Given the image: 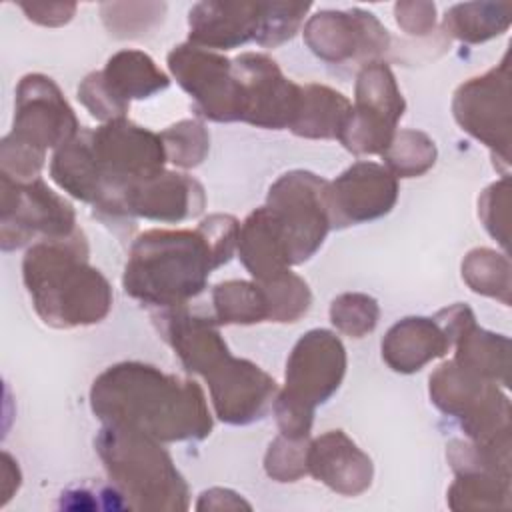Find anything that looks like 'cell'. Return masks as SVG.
Returning a JSON list of instances; mask_svg holds the SVG:
<instances>
[{
	"label": "cell",
	"instance_id": "6da1fadb",
	"mask_svg": "<svg viewBox=\"0 0 512 512\" xmlns=\"http://www.w3.org/2000/svg\"><path fill=\"white\" fill-rule=\"evenodd\" d=\"M90 408L102 424L132 428L162 444L204 440L214 426L198 382L136 360L94 378Z\"/></svg>",
	"mask_w": 512,
	"mask_h": 512
},
{
	"label": "cell",
	"instance_id": "7a4b0ae2",
	"mask_svg": "<svg viewBox=\"0 0 512 512\" xmlns=\"http://www.w3.org/2000/svg\"><path fill=\"white\" fill-rule=\"evenodd\" d=\"M82 230L62 240H40L22 258V282L40 320L68 330L102 322L112 310V286L88 262Z\"/></svg>",
	"mask_w": 512,
	"mask_h": 512
},
{
	"label": "cell",
	"instance_id": "3957f363",
	"mask_svg": "<svg viewBox=\"0 0 512 512\" xmlns=\"http://www.w3.org/2000/svg\"><path fill=\"white\" fill-rule=\"evenodd\" d=\"M216 268L220 264L198 228H154L132 242L122 286L144 306L174 308L202 294Z\"/></svg>",
	"mask_w": 512,
	"mask_h": 512
},
{
	"label": "cell",
	"instance_id": "277c9868",
	"mask_svg": "<svg viewBox=\"0 0 512 512\" xmlns=\"http://www.w3.org/2000/svg\"><path fill=\"white\" fill-rule=\"evenodd\" d=\"M94 448L128 510H188V484L162 442L132 428L102 424Z\"/></svg>",
	"mask_w": 512,
	"mask_h": 512
},
{
	"label": "cell",
	"instance_id": "5b68a950",
	"mask_svg": "<svg viewBox=\"0 0 512 512\" xmlns=\"http://www.w3.org/2000/svg\"><path fill=\"white\" fill-rule=\"evenodd\" d=\"M346 364V348L334 332L314 328L298 338L286 360L284 388L272 406L280 434L310 436L314 410L338 392Z\"/></svg>",
	"mask_w": 512,
	"mask_h": 512
},
{
	"label": "cell",
	"instance_id": "8992f818",
	"mask_svg": "<svg viewBox=\"0 0 512 512\" xmlns=\"http://www.w3.org/2000/svg\"><path fill=\"white\" fill-rule=\"evenodd\" d=\"M90 142L102 178V196L92 206L94 214L116 232H130L136 222L126 214L122 194L164 170L168 160L162 138L128 118H118L90 130Z\"/></svg>",
	"mask_w": 512,
	"mask_h": 512
},
{
	"label": "cell",
	"instance_id": "52a82bcc",
	"mask_svg": "<svg viewBox=\"0 0 512 512\" xmlns=\"http://www.w3.org/2000/svg\"><path fill=\"white\" fill-rule=\"evenodd\" d=\"M432 404L458 420L464 436L476 444L500 446L510 442V400L502 386L462 368L442 362L428 380Z\"/></svg>",
	"mask_w": 512,
	"mask_h": 512
},
{
	"label": "cell",
	"instance_id": "ba28073f",
	"mask_svg": "<svg viewBox=\"0 0 512 512\" xmlns=\"http://www.w3.org/2000/svg\"><path fill=\"white\" fill-rule=\"evenodd\" d=\"M266 210L278 226L292 266L310 260L332 230L328 180L308 170L282 174L268 190Z\"/></svg>",
	"mask_w": 512,
	"mask_h": 512
},
{
	"label": "cell",
	"instance_id": "9c48e42d",
	"mask_svg": "<svg viewBox=\"0 0 512 512\" xmlns=\"http://www.w3.org/2000/svg\"><path fill=\"white\" fill-rule=\"evenodd\" d=\"M76 232L72 204L48 188L42 178L16 182L0 174V246L4 252L30 242L70 238Z\"/></svg>",
	"mask_w": 512,
	"mask_h": 512
},
{
	"label": "cell",
	"instance_id": "30bf717a",
	"mask_svg": "<svg viewBox=\"0 0 512 512\" xmlns=\"http://www.w3.org/2000/svg\"><path fill=\"white\" fill-rule=\"evenodd\" d=\"M404 112L406 102L390 66L384 60L364 64L356 74L352 112L338 140L356 156L382 154Z\"/></svg>",
	"mask_w": 512,
	"mask_h": 512
},
{
	"label": "cell",
	"instance_id": "8fae6325",
	"mask_svg": "<svg viewBox=\"0 0 512 512\" xmlns=\"http://www.w3.org/2000/svg\"><path fill=\"white\" fill-rule=\"evenodd\" d=\"M510 114V64L504 54L500 64L462 82L452 98L456 124L490 148L502 176H508L510 166Z\"/></svg>",
	"mask_w": 512,
	"mask_h": 512
},
{
	"label": "cell",
	"instance_id": "7c38bea8",
	"mask_svg": "<svg viewBox=\"0 0 512 512\" xmlns=\"http://www.w3.org/2000/svg\"><path fill=\"white\" fill-rule=\"evenodd\" d=\"M166 62L170 74L192 98L194 110L202 118L212 122L240 120V88L230 58L184 42L168 52Z\"/></svg>",
	"mask_w": 512,
	"mask_h": 512
},
{
	"label": "cell",
	"instance_id": "4fadbf2b",
	"mask_svg": "<svg viewBox=\"0 0 512 512\" xmlns=\"http://www.w3.org/2000/svg\"><path fill=\"white\" fill-rule=\"evenodd\" d=\"M304 42L328 64H370L390 50L386 26L368 10H320L304 26Z\"/></svg>",
	"mask_w": 512,
	"mask_h": 512
},
{
	"label": "cell",
	"instance_id": "5bb4252c",
	"mask_svg": "<svg viewBox=\"0 0 512 512\" xmlns=\"http://www.w3.org/2000/svg\"><path fill=\"white\" fill-rule=\"evenodd\" d=\"M240 88V122L264 130L290 128L300 106L302 86L286 78L268 54L242 52L232 60Z\"/></svg>",
	"mask_w": 512,
	"mask_h": 512
},
{
	"label": "cell",
	"instance_id": "9a60e30c",
	"mask_svg": "<svg viewBox=\"0 0 512 512\" xmlns=\"http://www.w3.org/2000/svg\"><path fill=\"white\" fill-rule=\"evenodd\" d=\"M78 132V118L50 76L32 72L20 78L10 138L46 154L70 142Z\"/></svg>",
	"mask_w": 512,
	"mask_h": 512
},
{
	"label": "cell",
	"instance_id": "2e32d148",
	"mask_svg": "<svg viewBox=\"0 0 512 512\" xmlns=\"http://www.w3.org/2000/svg\"><path fill=\"white\" fill-rule=\"evenodd\" d=\"M214 414L232 426L262 420L274 406L278 384L258 364L228 356L204 376Z\"/></svg>",
	"mask_w": 512,
	"mask_h": 512
},
{
	"label": "cell",
	"instance_id": "e0dca14e",
	"mask_svg": "<svg viewBox=\"0 0 512 512\" xmlns=\"http://www.w3.org/2000/svg\"><path fill=\"white\" fill-rule=\"evenodd\" d=\"M398 178L384 164L360 160L328 182L332 228H348L386 216L398 200Z\"/></svg>",
	"mask_w": 512,
	"mask_h": 512
},
{
	"label": "cell",
	"instance_id": "ac0fdd59",
	"mask_svg": "<svg viewBox=\"0 0 512 512\" xmlns=\"http://www.w3.org/2000/svg\"><path fill=\"white\" fill-rule=\"evenodd\" d=\"M126 214L136 218L178 224L202 214L206 194L202 184L182 172L162 170L160 174L132 184L122 194Z\"/></svg>",
	"mask_w": 512,
	"mask_h": 512
},
{
	"label": "cell",
	"instance_id": "d6986e66",
	"mask_svg": "<svg viewBox=\"0 0 512 512\" xmlns=\"http://www.w3.org/2000/svg\"><path fill=\"white\" fill-rule=\"evenodd\" d=\"M160 336L170 344L180 364L202 378L230 356L218 322L214 318L194 314L184 306L160 308L152 314Z\"/></svg>",
	"mask_w": 512,
	"mask_h": 512
},
{
	"label": "cell",
	"instance_id": "ffe728a7",
	"mask_svg": "<svg viewBox=\"0 0 512 512\" xmlns=\"http://www.w3.org/2000/svg\"><path fill=\"white\" fill-rule=\"evenodd\" d=\"M308 474L340 496H360L372 484L374 464L346 432L328 430L310 440Z\"/></svg>",
	"mask_w": 512,
	"mask_h": 512
},
{
	"label": "cell",
	"instance_id": "44dd1931",
	"mask_svg": "<svg viewBox=\"0 0 512 512\" xmlns=\"http://www.w3.org/2000/svg\"><path fill=\"white\" fill-rule=\"evenodd\" d=\"M264 2L204 0L188 12V42L206 50H232L256 38Z\"/></svg>",
	"mask_w": 512,
	"mask_h": 512
},
{
	"label": "cell",
	"instance_id": "7402d4cb",
	"mask_svg": "<svg viewBox=\"0 0 512 512\" xmlns=\"http://www.w3.org/2000/svg\"><path fill=\"white\" fill-rule=\"evenodd\" d=\"M382 360L398 374H414L452 350V340L432 316H408L388 328L380 344Z\"/></svg>",
	"mask_w": 512,
	"mask_h": 512
},
{
	"label": "cell",
	"instance_id": "603a6c76",
	"mask_svg": "<svg viewBox=\"0 0 512 512\" xmlns=\"http://www.w3.org/2000/svg\"><path fill=\"white\" fill-rule=\"evenodd\" d=\"M238 258L254 282H268L292 268L286 242L266 206L252 210L238 232Z\"/></svg>",
	"mask_w": 512,
	"mask_h": 512
},
{
	"label": "cell",
	"instance_id": "cb8c5ba5",
	"mask_svg": "<svg viewBox=\"0 0 512 512\" xmlns=\"http://www.w3.org/2000/svg\"><path fill=\"white\" fill-rule=\"evenodd\" d=\"M350 112L352 102L342 92L310 82L302 86L298 114L288 130L308 140H338Z\"/></svg>",
	"mask_w": 512,
	"mask_h": 512
},
{
	"label": "cell",
	"instance_id": "d4e9b609",
	"mask_svg": "<svg viewBox=\"0 0 512 512\" xmlns=\"http://www.w3.org/2000/svg\"><path fill=\"white\" fill-rule=\"evenodd\" d=\"M52 180L72 198L96 204L102 196V178L94 158L90 130H80L70 142L54 150L50 160Z\"/></svg>",
	"mask_w": 512,
	"mask_h": 512
},
{
	"label": "cell",
	"instance_id": "484cf974",
	"mask_svg": "<svg viewBox=\"0 0 512 512\" xmlns=\"http://www.w3.org/2000/svg\"><path fill=\"white\" fill-rule=\"evenodd\" d=\"M108 90L124 104L150 98L170 86V78L142 50H120L100 70Z\"/></svg>",
	"mask_w": 512,
	"mask_h": 512
},
{
	"label": "cell",
	"instance_id": "4316f807",
	"mask_svg": "<svg viewBox=\"0 0 512 512\" xmlns=\"http://www.w3.org/2000/svg\"><path fill=\"white\" fill-rule=\"evenodd\" d=\"M462 368L508 388L510 384V340L504 334L484 330L470 322L454 342V358Z\"/></svg>",
	"mask_w": 512,
	"mask_h": 512
},
{
	"label": "cell",
	"instance_id": "83f0119b",
	"mask_svg": "<svg viewBox=\"0 0 512 512\" xmlns=\"http://www.w3.org/2000/svg\"><path fill=\"white\" fill-rule=\"evenodd\" d=\"M510 2H464L446 10L442 30L464 44H482L510 28Z\"/></svg>",
	"mask_w": 512,
	"mask_h": 512
},
{
	"label": "cell",
	"instance_id": "f1b7e54d",
	"mask_svg": "<svg viewBox=\"0 0 512 512\" xmlns=\"http://www.w3.org/2000/svg\"><path fill=\"white\" fill-rule=\"evenodd\" d=\"M450 510H508L512 476L492 470L458 472L446 494Z\"/></svg>",
	"mask_w": 512,
	"mask_h": 512
},
{
	"label": "cell",
	"instance_id": "f546056e",
	"mask_svg": "<svg viewBox=\"0 0 512 512\" xmlns=\"http://www.w3.org/2000/svg\"><path fill=\"white\" fill-rule=\"evenodd\" d=\"M214 320L222 326L258 324L268 320V298L254 280H224L212 288Z\"/></svg>",
	"mask_w": 512,
	"mask_h": 512
},
{
	"label": "cell",
	"instance_id": "4dcf8cb0",
	"mask_svg": "<svg viewBox=\"0 0 512 512\" xmlns=\"http://www.w3.org/2000/svg\"><path fill=\"white\" fill-rule=\"evenodd\" d=\"M510 260L492 248H474L462 260V280L466 286L480 294L510 304L512 280H510Z\"/></svg>",
	"mask_w": 512,
	"mask_h": 512
},
{
	"label": "cell",
	"instance_id": "1f68e13d",
	"mask_svg": "<svg viewBox=\"0 0 512 512\" xmlns=\"http://www.w3.org/2000/svg\"><path fill=\"white\" fill-rule=\"evenodd\" d=\"M384 168L394 178H418L426 174L438 158L436 142L422 130H396L388 148L380 154Z\"/></svg>",
	"mask_w": 512,
	"mask_h": 512
},
{
	"label": "cell",
	"instance_id": "d6a6232c",
	"mask_svg": "<svg viewBox=\"0 0 512 512\" xmlns=\"http://www.w3.org/2000/svg\"><path fill=\"white\" fill-rule=\"evenodd\" d=\"M166 4L162 2H108L100 6L102 22L110 36L142 38L152 32L164 18Z\"/></svg>",
	"mask_w": 512,
	"mask_h": 512
},
{
	"label": "cell",
	"instance_id": "836d02e7",
	"mask_svg": "<svg viewBox=\"0 0 512 512\" xmlns=\"http://www.w3.org/2000/svg\"><path fill=\"white\" fill-rule=\"evenodd\" d=\"M260 286L268 298V322H298L308 314L312 306V292L308 282L292 270L262 282Z\"/></svg>",
	"mask_w": 512,
	"mask_h": 512
},
{
	"label": "cell",
	"instance_id": "e575fe53",
	"mask_svg": "<svg viewBox=\"0 0 512 512\" xmlns=\"http://www.w3.org/2000/svg\"><path fill=\"white\" fill-rule=\"evenodd\" d=\"M160 138L166 150V160L184 170L200 166L210 150V134L196 118H186L164 128Z\"/></svg>",
	"mask_w": 512,
	"mask_h": 512
},
{
	"label": "cell",
	"instance_id": "d590c367",
	"mask_svg": "<svg viewBox=\"0 0 512 512\" xmlns=\"http://www.w3.org/2000/svg\"><path fill=\"white\" fill-rule=\"evenodd\" d=\"M378 320L380 306L376 298L364 292H344L330 304L332 326L350 338L368 336L378 326Z\"/></svg>",
	"mask_w": 512,
	"mask_h": 512
},
{
	"label": "cell",
	"instance_id": "8d00e7d4",
	"mask_svg": "<svg viewBox=\"0 0 512 512\" xmlns=\"http://www.w3.org/2000/svg\"><path fill=\"white\" fill-rule=\"evenodd\" d=\"M310 8V2H264L254 42L264 48H276L292 40Z\"/></svg>",
	"mask_w": 512,
	"mask_h": 512
},
{
	"label": "cell",
	"instance_id": "74e56055",
	"mask_svg": "<svg viewBox=\"0 0 512 512\" xmlns=\"http://www.w3.org/2000/svg\"><path fill=\"white\" fill-rule=\"evenodd\" d=\"M308 448L310 436H276L264 454L266 474L276 482H296L304 478L308 474Z\"/></svg>",
	"mask_w": 512,
	"mask_h": 512
},
{
	"label": "cell",
	"instance_id": "f35d334b",
	"mask_svg": "<svg viewBox=\"0 0 512 512\" xmlns=\"http://www.w3.org/2000/svg\"><path fill=\"white\" fill-rule=\"evenodd\" d=\"M478 216L486 232L508 252L510 246V178L492 182L478 198Z\"/></svg>",
	"mask_w": 512,
	"mask_h": 512
},
{
	"label": "cell",
	"instance_id": "ab89813d",
	"mask_svg": "<svg viewBox=\"0 0 512 512\" xmlns=\"http://www.w3.org/2000/svg\"><path fill=\"white\" fill-rule=\"evenodd\" d=\"M78 100L82 102V106L90 112V116H94L96 120L110 122V120H118V118H126L128 114V104L120 102L104 84V78L100 74V70L90 72L78 86Z\"/></svg>",
	"mask_w": 512,
	"mask_h": 512
},
{
	"label": "cell",
	"instance_id": "60d3db41",
	"mask_svg": "<svg viewBox=\"0 0 512 512\" xmlns=\"http://www.w3.org/2000/svg\"><path fill=\"white\" fill-rule=\"evenodd\" d=\"M208 240L220 266L228 264L236 254L240 222L232 214H210L196 226Z\"/></svg>",
	"mask_w": 512,
	"mask_h": 512
},
{
	"label": "cell",
	"instance_id": "b9f144b4",
	"mask_svg": "<svg viewBox=\"0 0 512 512\" xmlns=\"http://www.w3.org/2000/svg\"><path fill=\"white\" fill-rule=\"evenodd\" d=\"M396 24L410 36H428L436 28V6L432 2H398Z\"/></svg>",
	"mask_w": 512,
	"mask_h": 512
},
{
	"label": "cell",
	"instance_id": "7bdbcfd3",
	"mask_svg": "<svg viewBox=\"0 0 512 512\" xmlns=\"http://www.w3.org/2000/svg\"><path fill=\"white\" fill-rule=\"evenodd\" d=\"M26 18L42 26H64L76 12L74 2H22Z\"/></svg>",
	"mask_w": 512,
	"mask_h": 512
},
{
	"label": "cell",
	"instance_id": "ee69618b",
	"mask_svg": "<svg viewBox=\"0 0 512 512\" xmlns=\"http://www.w3.org/2000/svg\"><path fill=\"white\" fill-rule=\"evenodd\" d=\"M196 510H252V506L234 490L210 488L204 490L196 502Z\"/></svg>",
	"mask_w": 512,
	"mask_h": 512
},
{
	"label": "cell",
	"instance_id": "f6af8a7d",
	"mask_svg": "<svg viewBox=\"0 0 512 512\" xmlns=\"http://www.w3.org/2000/svg\"><path fill=\"white\" fill-rule=\"evenodd\" d=\"M20 480H22V474H20L18 462L8 452H2V506L20 488Z\"/></svg>",
	"mask_w": 512,
	"mask_h": 512
}]
</instances>
